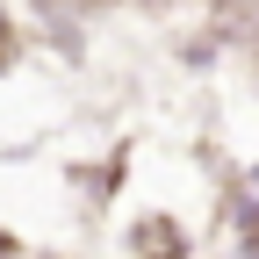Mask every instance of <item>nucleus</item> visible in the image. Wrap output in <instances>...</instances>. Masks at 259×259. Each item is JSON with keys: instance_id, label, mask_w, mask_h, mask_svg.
I'll return each mask as SVG.
<instances>
[{"instance_id": "3", "label": "nucleus", "mask_w": 259, "mask_h": 259, "mask_svg": "<svg viewBox=\"0 0 259 259\" xmlns=\"http://www.w3.org/2000/svg\"><path fill=\"white\" fill-rule=\"evenodd\" d=\"M252 180H259V166H252Z\"/></svg>"}, {"instance_id": "1", "label": "nucleus", "mask_w": 259, "mask_h": 259, "mask_svg": "<svg viewBox=\"0 0 259 259\" xmlns=\"http://www.w3.org/2000/svg\"><path fill=\"white\" fill-rule=\"evenodd\" d=\"M130 252H137V259H194V238L180 231V223L173 216H137V223H130Z\"/></svg>"}, {"instance_id": "2", "label": "nucleus", "mask_w": 259, "mask_h": 259, "mask_svg": "<svg viewBox=\"0 0 259 259\" xmlns=\"http://www.w3.org/2000/svg\"><path fill=\"white\" fill-rule=\"evenodd\" d=\"M0 259H22V238H8V231H0Z\"/></svg>"}]
</instances>
